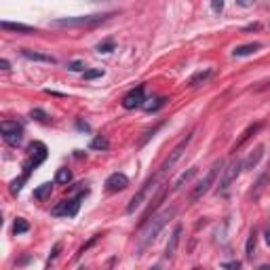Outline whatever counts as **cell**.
Masks as SVG:
<instances>
[{"label": "cell", "instance_id": "obj_16", "mask_svg": "<svg viewBox=\"0 0 270 270\" xmlns=\"http://www.w3.org/2000/svg\"><path fill=\"white\" fill-rule=\"evenodd\" d=\"M260 49H262L260 43H247V45L237 47L235 51H232V55H235V57H247V55H254V53L260 51Z\"/></svg>", "mask_w": 270, "mask_h": 270}, {"label": "cell", "instance_id": "obj_36", "mask_svg": "<svg viewBox=\"0 0 270 270\" xmlns=\"http://www.w3.org/2000/svg\"><path fill=\"white\" fill-rule=\"evenodd\" d=\"M264 237H266V243H268V247H270V228H266V232H264Z\"/></svg>", "mask_w": 270, "mask_h": 270}, {"label": "cell", "instance_id": "obj_18", "mask_svg": "<svg viewBox=\"0 0 270 270\" xmlns=\"http://www.w3.org/2000/svg\"><path fill=\"white\" fill-rule=\"evenodd\" d=\"M51 192H53V184H51V182H47V184H40L38 188H36L32 196H34L36 201H47L49 196H51Z\"/></svg>", "mask_w": 270, "mask_h": 270}, {"label": "cell", "instance_id": "obj_27", "mask_svg": "<svg viewBox=\"0 0 270 270\" xmlns=\"http://www.w3.org/2000/svg\"><path fill=\"white\" fill-rule=\"evenodd\" d=\"M59 251H61V243H55V245H53V249H51V254H49V260H47V268L53 264V262H55V258L59 256Z\"/></svg>", "mask_w": 270, "mask_h": 270}, {"label": "cell", "instance_id": "obj_12", "mask_svg": "<svg viewBox=\"0 0 270 270\" xmlns=\"http://www.w3.org/2000/svg\"><path fill=\"white\" fill-rule=\"evenodd\" d=\"M260 129H262V122H254V124H249V127H247L243 133H241V137L235 141V146H232V152L241 150V148L245 146V141H249V139H251V135H256Z\"/></svg>", "mask_w": 270, "mask_h": 270}, {"label": "cell", "instance_id": "obj_35", "mask_svg": "<svg viewBox=\"0 0 270 270\" xmlns=\"http://www.w3.org/2000/svg\"><path fill=\"white\" fill-rule=\"evenodd\" d=\"M76 127H78L80 131H89V124H87V122H82V120H78V122H76Z\"/></svg>", "mask_w": 270, "mask_h": 270}, {"label": "cell", "instance_id": "obj_19", "mask_svg": "<svg viewBox=\"0 0 270 270\" xmlns=\"http://www.w3.org/2000/svg\"><path fill=\"white\" fill-rule=\"evenodd\" d=\"M194 175H196V167H190L188 171H184L182 175H179V177H177V182H175V186H173V190H179V188H182L184 184H188V182H190V179H192Z\"/></svg>", "mask_w": 270, "mask_h": 270}, {"label": "cell", "instance_id": "obj_38", "mask_svg": "<svg viewBox=\"0 0 270 270\" xmlns=\"http://www.w3.org/2000/svg\"><path fill=\"white\" fill-rule=\"evenodd\" d=\"M91 3H112V0H91Z\"/></svg>", "mask_w": 270, "mask_h": 270}, {"label": "cell", "instance_id": "obj_31", "mask_svg": "<svg viewBox=\"0 0 270 270\" xmlns=\"http://www.w3.org/2000/svg\"><path fill=\"white\" fill-rule=\"evenodd\" d=\"M258 3V0H237V5L241 7V9H249V7H254Z\"/></svg>", "mask_w": 270, "mask_h": 270}, {"label": "cell", "instance_id": "obj_21", "mask_svg": "<svg viewBox=\"0 0 270 270\" xmlns=\"http://www.w3.org/2000/svg\"><path fill=\"white\" fill-rule=\"evenodd\" d=\"M70 182H72V171L68 167L57 169V173H55V184H70Z\"/></svg>", "mask_w": 270, "mask_h": 270}, {"label": "cell", "instance_id": "obj_17", "mask_svg": "<svg viewBox=\"0 0 270 270\" xmlns=\"http://www.w3.org/2000/svg\"><path fill=\"white\" fill-rule=\"evenodd\" d=\"M256 245H258V232H256V230H251V232H249V237H247V243H245V258H247V260H254Z\"/></svg>", "mask_w": 270, "mask_h": 270}, {"label": "cell", "instance_id": "obj_22", "mask_svg": "<svg viewBox=\"0 0 270 270\" xmlns=\"http://www.w3.org/2000/svg\"><path fill=\"white\" fill-rule=\"evenodd\" d=\"M28 230H30L28 220H24V218H17V220H15V224H13V235H15V237H17V235H26Z\"/></svg>", "mask_w": 270, "mask_h": 270}, {"label": "cell", "instance_id": "obj_1", "mask_svg": "<svg viewBox=\"0 0 270 270\" xmlns=\"http://www.w3.org/2000/svg\"><path fill=\"white\" fill-rule=\"evenodd\" d=\"M114 15L116 13H95V15H78V17H59V19H53L51 26L53 28H95V26L106 24Z\"/></svg>", "mask_w": 270, "mask_h": 270}, {"label": "cell", "instance_id": "obj_24", "mask_svg": "<svg viewBox=\"0 0 270 270\" xmlns=\"http://www.w3.org/2000/svg\"><path fill=\"white\" fill-rule=\"evenodd\" d=\"M91 148H93V150H108V148H110V141L99 135V137H95V139L91 141Z\"/></svg>", "mask_w": 270, "mask_h": 270}, {"label": "cell", "instance_id": "obj_2", "mask_svg": "<svg viewBox=\"0 0 270 270\" xmlns=\"http://www.w3.org/2000/svg\"><path fill=\"white\" fill-rule=\"evenodd\" d=\"M175 207H169L165 211H160L158 215H154L152 220H148L143 224V235H141V247H148L152 241H156V237L160 235V230L167 226V222L175 215Z\"/></svg>", "mask_w": 270, "mask_h": 270}, {"label": "cell", "instance_id": "obj_8", "mask_svg": "<svg viewBox=\"0 0 270 270\" xmlns=\"http://www.w3.org/2000/svg\"><path fill=\"white\" fill-rule=\"evenodd\" d=\"M158 175L160 173H156V175H150L146 182H143L141 186H139V190L133 194V199L129 201V205H127V213H133L135 209H139L141 207V203L146 201V194H148V190L150 188H154V184H156V179H158Z\"/></svg>", "mask_w": 270, "mask_h": 270}, {"label": "cell", "instance_id": "obj_26", "mask_svg": "<svg viewBox=\"0 0 270 270\" xmlns=\"http://www.w3.org/2000/svg\"><path fill=\"white\" fill-rule=\"evenodd\" d=\"M114 49H116L114 40H106V43H99L97 45V53H112Z\"/></svg>", "mask_w": 270, "mask_h": 270}, {"label": "cell", "instance_id": "obj_28", "mask_svg": "<svg viewBox=\"0 0 270 270\" xmlns=\"http://www.w3.org/2000/svg\"><path fill=\"white\" fill-rule=\"evenodd\" d=\"M224 5H226V0H211V11L215 15H220L224 11Z\"/></svg>", "mask_w": 270, "mask_h": 270}, {"label": "cell", "instance_id": "obj_3", "mask_svg": "<svg viewBox=\"0 0 270 270\" xmlns=\"http://www.w3.org/2000/svg\"><path fill=\"white\" fill-rule=\"evenodd\" d=\"M222 163H215L209 171H207V175L201 179V182L199 184H196L194 186V190H192V194H190V203H196V201H199V199H203V196L211 190V186L215 184V179H218V175L222 173Z\"/></svg>", "mask_w": 270, "mask_h": 270}, {"label": "cell", "instance_id": "obj_32", "mask_svg": "<svg viewBox=\"0 0 270 270\" xmlns=\"http://www.w3.org/2000/svg\"><path fill=\"white\" fill-rule=\"evenodd\" d=\"M30 116H32V118H36V120H45V118H47V114H45L43 110H32V112H30Z\"/></svg>", "mask_w": 270, "mask_h": 270}, {"label": "cell", "instance_id": "obj_11", "mask_svg": "<svg viewBox=\"0 0 270 270\" xmlns=\"http://www.w3.org/2000/svg\"><path fill=\"white\" fill-rule=\"evenodd\" d=\"M182 232H184L182 224H177V226L173 228L171 237H169V243H167V247H165V258H167V260H173V258H175L177 247H179V241H182Z\"/></svg>", "mask_w": 270, "mask_h": 270}, {"label": "cell", "instance_id": "obj_37", "mask_svg": "<svg viewBox=\"0 0 270 270\" xmlns=\"http://www.w3.org/2000/svg\"><path fill=\"white\" fill-rule=\"evenodd\" d=\"M245 30H247V32H251V30H260V24H254V26H247Z\"/></svg>", "mask_w": 270, "mask_h": 270}, {"label": "cell", "instance_id": "obj_6", "mask_svg": "<svg viewBox=\"0 0 270 270\" xmlns=\"http://www.w3.org/2000/svg\"><path fill=\"white\" fill-rule=\"evenodd\" d=\"M89 194V190L85 188V190H80L74 199H68V201H61L55 209H53V215H66V218H74V215L78 213V209H80V203H82V199Z\"/></svg>", "mask_w": 270, "mask_h": 270}, {"label": "cell", "instance_id": "obj_4", "mask_svg": "<svg viewBox=\"0 0 270 270\" xmlns=\"http://www.w3.org/2000/svg\"><path fill=\"white\" fill-rule=\"evenodd\" d=\"M241 171H243V160H241V158L230 160V163L226 165V169H222V177H220L218 192H220V194H224V192L230 188V184L235 182V179L241 175Z\"/></svg>", "mask_w": 270, "mask_h": 270}, {"label": "cell", "instance_id": "obj_13", "mask_svg": "<svg viewBox=\"0 0 270 270\" xmlns=\"http://www.w3.org/2000/svg\"><path fill=\"white\" fill-rule=\"evenodd\" d=\"M22 55L30 61H43V64H57V59L49 55V53H38V51H32V49H22Z\"/></svg>", "mask_w": 270, "mask_h": 270}, {"label": "cell", "instance_id": "obj_9", "mask_svg": "<svg viewBox=\"0 0 270 270\" xmlns=\"http://www.w3.org/2000/svg\"><path fill=\"white\" fill-rule=\"evenodd\" d=\"M143 101H146V87L143 85H137L135 89L122 97V108L124 110H135V108H141Z\"/></svg>", "mask_w": 270, "mask_h": 270}, {"label": "cell", "instance_id": "obj_10", "mask_svg": "<svg viewBox=\"0 0 270 270\" xmlns=\"http://www.w3.org/2000/svg\"><path fill=\"white\" fill-rule=\"evenodd\" d=\"M106 190L108 192H120V190H124V188H129V177L124 175V173H112V175H108V179H106Z\"/></svg>", "mask_w": 270, "mask_h": 270}, {"label": "cell", "instance_id": "obj_29", "mask_svg": "<svg viewBox=\"0 0 270 270\" xmlns=\"http://www.w3.org/2000/svg\"><path fill=\"white\" fill-rule=\"evenodd\" d=\"M99 237H101V235H95V237H93V239H91V241H89V243H85V245H82V247H80V251H78V256H82V254H85V251H87V249H89V247H91V245H95V243H97V241H99Z\"/></svg>", "mask_w": 270, "mask_h": 270}, {"label": "cell", "instance_id": "obj_39", "mask_svg": "<svg viewBox=\"0 0 270 270\" xmlns=\"http://www.w3.org/2000/svg\"><path fill=\"white\" fill-rule=\"evenodd\" d=\"M268 169H270V163H268Z\"/></svg>", "mask_w": 270, "mask_h": 270}, {"label": "cell", "instance_id": "obj_25", "mask_svg": "<svg viewBox=\"0 0 270 270\" xmlns=\"http://www.w3.org/2000/svg\"><path fill=\"white\" fill-rule=\"evenodd\" d=\"M82 76H85V80H93V78L103 76V70H101V68H97V70H85Z\"/></svg>", "mask_w": 270, "mask_h": 270}, {"label": "cell", "instance_id": "obj_5", "mask_svg": "<svg viewBox=\"0 0 270 270\" xmlns=\"http://www.w3.org/2000/svg\"><path fill=\"white\" fill-rule=\"evenodd\" d=\"M0 131H3V137L9 146L17 148L24 139V127L17 120H3L0 122Z\"/></svg>", "mask_w": 270, "mask_h": 270}, {"label": "cell", "instance_id": "obj_7", "mask_svg": "<svg viewBox=\"0 0 270 270\" xmlns=\"http://www.w3.org/2000/svg\"><path fill=\"white\" fill-rule=\"evenodd\" d=\"M192 133H194V131H188V135H186L182 141H179L177 146L171 150V154L163 160V165H160V169H158V173H160V175H165V173H167V171H169V169L177 163V160L182 158V154H184V152H186V148H188V143L192 141Z\"/></svg>", "mask_w": 270, "mask_h": 270}, {"label": "cell", "instance_id": "obj_33", "mask_svg": "<svg viewBox=\"0 0 270 270\" xmlns=\"http://www.w3.org/2000/svg\"><path fill=\"white\" fill-rule=\"evenodd\" d=\"M222 268H237V270H239V268H241V262H239V260H235V262H224Z\"/></svg>", "mask_w": 270, "mask_h": 270}, {"label": "cell", "instance_id": "obj_23", "mask_svg": "<svg viewBox=\"0 0 270 270\" xmlns=\"http://www.w3.org/2000/svg\"><path fill=\"white\" fill-rule=\"evenodd\" d=\"M211 76V70H205V72H199V74H194L192 78H190V87H196V85H199V82H205L207 78Z\"/></svg>", "mask_w": 270, "mask_h": 270}, {"label": "cell", "instance_id": "obj_20", "mask_svg": "<svg viewBox=\"0 0 270 270\" xmlns=\"http://www.w3.org/2000/svg\"><path fill=\"white\" fill-rule=\"evenodd\" d=\"M167 101H169L167 97H154L152 103H143V108H146V112H156V110H160V108H165Z\"/></svg>", "mask_w": 270, "mask_h": 270}, {"label": "cell", "instance_id": "obj_30", "mask_svg": "<svg viewBox=\"0 0 270 270\" xmlns=\"http://www.w3.org/2000/svg\"><path fill=\"white\" fill-rule=\"evenodd\" d=\"M68 68H70L72 72H85V64H82V61H72Z\"/></svg>", "mask_w": 270, "mask_h": 270}, {"label": "cell", "instance_id": "obj_14", "mask_svg": "<svg viewBox=\"0 0 270 270\" xmlns=\"http://www.w3.org/2000/svg\"><path fill=\"white\" fill-rule=\"evenodd\" d=\"M5 32H17V34H36L38 30L32 28V26H26V24H11V22H3L0 24Z\"/></svg>", "mask_w": 270, "mask_h": 270}, {"label": "cell", "instance_id": "obj_34", "mask_svg": "<svg viewBox=\"0 0 270 270\" xmlns=\"http://www.w3.org/2000/svg\"><path fill=\"white\" fill-rule=\"evenodd\" d=\"M0 68H3L5 72H9V70H11V64H9V59H0Z\"/></svg>", "mask_w": 270, "mask_h": 270}, {"label": "cell", "instance_id": "obj_15", "mask_svg": "<svg viewBox=\"0 0 270 270\" xmlns=\"http://www.w3.org/2000/svg\"><path fill=\"white\" fill-rule=\"evenodd\" d=\"M262 156H264V146L260 143V146H258L254 152H251V154L243 160V169H256V167H258V163L262 160Z\"/></svg>", "mask_w": 270, "mask_h": 270}]
</instances>
